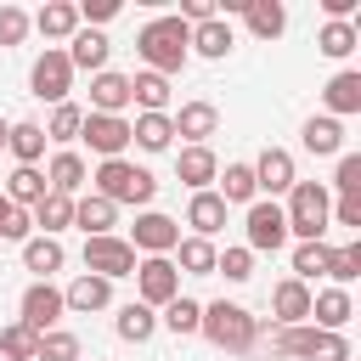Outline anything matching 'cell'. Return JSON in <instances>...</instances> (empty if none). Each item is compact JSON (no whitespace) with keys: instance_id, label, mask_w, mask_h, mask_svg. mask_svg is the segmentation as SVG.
Returning a JSON list of instances; mask_svg holds the SVG:
<instances>
[{"instance_id":"cell-50","label":"cell","mask_w":361,"mask_h":361,"mask_svg":"<svg viewBox=\"0 0 361 361\" xmlns=\"http://www.w3.org/2000/svg\"><path fill=\"white\" fill-rule=\"evenodd\" d=\"M0 152H6V118H0Z\"/></svg>"},{"instance_id":"cell-20","label":"cell","mask_w":361,"mask_h":361,"mask_svg":"<svg viewBox=\"0 0 361 361\" xmlns=\"http://www.w3.org/2000/svg\"><path fill=\"white\" fill-rule=\"evenodd\" d=\"M62 265H68V248H62L56 237H45V231H39V237H28V243H23V271H34V282H51Z\"/></svg>"},{"instance_id":"cell-49","label":"cell","mask_w":361,"mask_h":361,"mask_svg":"<svg viewBox=\"0 0 361 361\" xmlns=\"http://www.w3.org/2000/svg\"><path fill=\"white\" fill-rule=\"evenodd\" d=\"M333 226H344V231L361 237V197H338L333 203Z\"/></svg>"},{"instance_id":"cell-42","label":"cell","mask_w":361,"mask_h":361,"mask_svg":"<svg viewBox=\"0 0 361 361\" xmlns=\"http://www.w3.org/2000/svg\"><path fill=\"white\" fill-rule=\"evenodd\" d=\"M79 124H85V107H73V102H62V107H51V124H45V141H79Z\"/></svg>"},{"instance_id":"cell-17","label":"cell","mask_w":361,"mask_h":361,"mask_svg":"<svg viewBox=\"0 0 361 361\" xmlns=\"http://www.w3.org/2000/svg\"><path fill=\"white\" fill-rule=\"evenodd\" d=\"M322 102H327V118H350V113H361V73L355 68H338L327 85H322Z\"/></svg>"},{"instance_id":"cell-21","label":"cell","mask_w":361,"mask_h":361,"mask_svg":"<svg viewBox=\"0 0 361 361\" xmlns=\"http://www.w3.org/2000/svg\"><path fill=\"white\" fill-rule=\"evenodd\" d=\"M107 34L102 28H79L73 39H68V62H73V73H102L107 68Z\"/></svg>"},{"instance_id":"cell-48","label":"cell","mask_w":361,"mask_h":361,"mask_svg":"<svg viewBox=\"0 0 361 361\" xmlns=\"http://www.w3.org/2000/svg\"><path fill=\"white\" fill-rule=\"evenodd\" d=\"M113 17H118V0H85V6H79V23H85V28H102V23H113Z\"/></svg>"},{"instance_id":"cell-35","label":"cell","mask_w":361,"mask_h":361,"mask_svg":"<svg viewBox=\"0 0 361 361\" xmlns=\"http://www.w3.org/2000/svg\"><path fill=\"white\" fill-rule=\"evenodd\" d=\"M197 322H203V305H197V299H186V293H175V299L158 310V327H169L175 338H192V333H197Z\"/></svg>"},{"instance_id":"cell-15","label":"cell","mask_w":361,"mask_h":361,"mask_svg":"<svg viewBox=\"0 0 361 361\" xmlns=\"http://www.w3.org/2000/svg\"><path fill=\"white\" fill-rule=\"evenodd\" d=\"M214 175H220L214 147H180V152H175V180H180V186H192V192H214Z\"/></svg>"},{"instance_id":"cell-52","label":"cell","mask_w":361,"mask_h":361,"mask_svg":"<svg viewBox=\"0 0 361 361\" xmlns=\"http://www.w3.org/2000/svg\"><path fill=\"white\" fill-rule=\"evenodd\" d=\"M79 361H85V355H79ZM90 361H96V355H90Z\"/></svg>"},{"instance_id":"cell-40","label":"cell","mask_w":361,"mask_h":361,"mask_svg":"<svg viewBox=\"0 0 361 361\" xmlns=\"http://www.w3.org/2000/svg\"><path fill=\"white\" fill-rule=\"evenodd\" d=\"M34 361H79V333H68V327H51V333H39V344H34Z\"/></svg>"},{"instance_id":"cell-22","label":"cell","mask_w":361,"mask_h":361,"mask_svg":"<svg viewBox=\"0 0 361 361\" xmlns=\"http://www.w3.org/2000/svg\"><path fill=\"white\" fill-rule=\"evenodd\" d=\"M73 226H79L85 237H113V226H118V209H113L107 197L85 192V197H73Z\"/></svg>"},{"instance_id":"cell-36","label":"cell","mask_w":361,"mask_h":361,"mask_svg":"<svg viewBox=\"0 0 361 361\" xmlns=\"http://www.w3.org/2000/svg\"><path fill=\"white\" fill-rule=\"evenodd\" d=\"M28 214H34V226H45V237H56V231H68V226H73V197L45 192V197H39Z\"/></svg>"},{"instance_id":"cell-1","label":"cell","mask_w":361,"mask_h":361,"mask_svg":"<svg viewBox=\"0 0 361 361\" xmlns=\"http://www.w3.org/2000/svg\"><path fill=\"white\" fill-rule=\"evenodd\" d=\"M135 51H141V62H147V73H180L186 62H192V28L180 23V17H152L141 34H135Z\"/></svg>"},{"instance_id":"cell-6","label":"cell","mask_w":361,"mask_h":361,"mask_svg":"<svg viewBox=\"0 0 361 361\" xmlns=\"http://www.w3.org/2000/svg\"><path fill=\"white\" fill-rule=\"evenodd\" d=\"M175 293H180V271H175L169 254H147V259H135V299H141L147 310H164Z\"/></svg>"},{"instance_id":"cell-39","label":"cell","mask_w":361,"mask_h":361,"mask_svg":"<svg viewBox=\"0 0 361 361\" xmlns=\"http://www.w3.org/2000/svg\"><path fill=\"white\" fill-rule=\"evenodd\" d=\"M355 276H361V237L327 254V282H333V288H350Z\"/></svg>"},{"instance_id":"cell-3","label":"cell","mask_w":361,"mask_h":361,"mask_svg":"<svg viewBox=\"0 0 361 361\" xmlns=\"http://www.w3.org/2000/svg\"><path fill=\"white\" fill-rule=\"evenodd\" d=\"M197 333H203L214 350H226V355H248V350L259 344V316H248V310L231 305V299H214V305H203Z\"/></svg>"},{"instance_id":"cell-13","label":"cell","mask_w":361,"mask_h":361,"mask_svg":"<svg viewBox=\"0 0 361 361\" xmlns=\"http://www.w3.org/2000/svg\"><path fill=\"white\" fill-rule=\"evenodd\" d=\"M169 124L186 147H209V135L220 130V107L214 102H180V113H169Z\"/></svg>"},{"instance_id":"cell-46","label":"cell","mask_w":361,"mask_h":361,"mask_svg":"<svg viewBox=\"0 0 361 361\" xmlns=\"http://www.w3.org/2000/svg\"><path fill=\"white\" fill-rule=\"evenodd\" d=\"M28 237H34V214L17 209V203H6V214H0V243H28Z\"/></svg>"},{"instance_id":"cell-28","label":"cell","mask_w":361,"mask_h":361,"mask_svg":"<svg viewBox=\"0 0 361 361\" xmlns=\"http://www.w3.org/2000/svg\"><path fill=\"white\" fill-rule=\"evenodd\" d=\"M186 226H192V237H209V243H214V231H226V203H220V192H192Z\"/></svg>"},{"instance_id":"cell-27","label":"cell","mask_w":361,"mask_h":361,"mask_svg":"<svg viewBox=\"0 0 361 361\" xmlns=\"http://www.w3.org/2000/svg\"><path fill=\"white\" fill-rule=\"evenodd\" d=\"M85 180H90V169H85V158H79V152H68V147H62V152H51V164H45V186H51V192L73 197Z\"/></svg>"},{"instance_id":"cell-43","label":"cell","mask_w":361,"mask_h":361,"mask_svg":"<svg viewBox=\"0 0 361 361\" xmlns=\"http://www.w3.org/2000/svg\"><path fill=\"white\" fill-rule=\"evenodd\" d=\"M34 333L23 327V322H11V327H0V361H34Z\"/></svg>"},{"instance_id":"cell-38","label":"cell","mask_w":361,"mask_h":361,"mask_svg":"<svg viewBox=\"0 0 361 361\" xmlns=\"http://www.w3.org/2000/svg\"><path fill=\"white\" fill-rule=\"evenodd\" d=\"M214 180H220V203H226V209H231V203H254V197H259V192H254V169H248V164H226Z\"/></svg>"},{"instance_id":"cell-5","label":"cell","mask_w":361,"mask_h":361,"mask_svg":"<svg viewBox=\"0 0 361 361\" xmlns=\"http://www.w3.org/2000/svg\"><path fill=\"white\" fill-rule=\"evenodd\" d=\"M28 90H34L39 102H51V107L68 102V90H73V62H68L62 45H45V51L34 56V68H28Z\"/></svg>"},{"instance_id":"cell-14","label":"cell","mask_w":361,"mask_h":361,"mask_svg":"<svg viewBox=\"0 0 361 361\" xmlns=\"http://www.w3.org/2000/svg\"><path fill=\"white\" fill-rule=\"evenodd\" d=\"M299 322H310V288L299 276H282L271 288V327H299Z\"/></svg>"},{"instance_id":"cell-9","label":"cell","mask_w":361,"mask_h":361,"mask_svg":"<svg viewBox=\"0 0 361 361\" xmlns=\"http://www.w3.org/2000/svg\"><path fill=\"white\" fill-rule=\"evenodd\" d=\"M17 310H23L17 322L39 338V333H51V327L62 322V310H68V305H62V288H51V282H28V288H23V299H17Z\"/></svg>"},{"instance_id":"cell-23","label":"cell","mask_w":361,"mask_h":361,"mask_svg":"<svg viewBox=\"0 0 361 361\" xmlns=\"http://www.w3.org/2000/svg\"><path fill=\"white\" fill-rule=\"evenodd\" d=\"M28 23H34V28L45 34V39H73V34L85 28V23H79V6H73V0H51V6H39V11L28 17Z\"/></svg>"},{"instance_id":"cell-8","label":"cell","mask_w":361,"mask_h":361,"mask_svg":"<svg viewBox=\"0 0 361 361\" xmlns=\"http://www.w3.org/2000/svg\"><path fill=\"white\" fill-rule=\"evenodd\" d=\"M85 271L90 276H107V282H118V276H135V248L113 231V237H85Z\"/></svg>"},{"instance_id":"cell-29","label":"cell","mask_w":361,"mask_h":361,"mask_svg":"<svg viewBox=\"0 0 361 361\" xmlns=\"http://www.w3.org/2000/svg\"><path fill=\"white\" fill-rule=\"evenodd\" d=\"M45 192H51V186H45V169H39V164H17V169L6 175V203H17V209H34Z\"/></svg>"},{"instance_id":"cell-44","label":"cell","mask_w":361,"mask_h":361,"mask_svg":"<svg viewBox=\"0 0 361 361\" xmlns=\"http://www.w3.org/2000/svg\"><path fill=\"white\" fill-rule=\"evenodd\" d=\"M333 192H338V197H361V152H338Z\"/></svg>"},{"instance_id":"cell-37","label":"cell","mask_w":361,"mask_h":361,"mask_svg":"<svg viewBox=\"0 0 361 361\" xmlns=\"http://www.w3.org/2000/svg\"><path fill=\"white\" fill-rule=\"evenodd\" d=\"M355 45H361V28L355 23H322V34H316V51L333 56V62H344Z\"/></svg>"},{"instance_id":"cell-31","label":"cell","mask_w":361,"mask_h":361,"mask_svg":"<svg viewBox=\"0 0 361 361\" xmlns=\"http://www.w3.org/2000/svg\"><path fill=\"white\" fill-rule=\"evenodd\" d=\"M6 147H11L17 164H39V158H45V124H34V118L6 124Z\"/></svg>"},{"instance_id":"cell-51","label":"cell","mask_w":361,"mask_h":361,"mask_svg":"<svg viewBox=\"0 0 361 361\" xmlns=\"http://www.w3.org/2000/svg\"><path fill=\"white\" fill-rule=\"evenodd\" d=\"M0 214H6V192H0Z\"/></svg>"},{"instance_id":"cell-12","label":"cell","mask_w":361,"mask_h":361,"mask_svg":"<svg viewBox=\"0 0 361 361\" xmlns=\"http://www.w3.org/2000/svg\"><path fill=\"white\" fill-rule=\"evenodd\" d=\"M248 169H254V192H259V197H271V203H276L282 192H293V180H299V175H293V152H288V147H265Z\"/></svg>"},{"instance_id":"cell-16","label":"cell","mask_w":361,"mask_h":361,"mask_svg":"<svg viewBox=\"0 0 361 361\" xmlns=\"http://www.w3.org/2000/svg\"><path fill=\"white\" fill-rule=\"evenodd\" d=\"M350 316H355L350 288H322V293H310V327H322V333H344Z\"/></svg>"},{"instance_id":"cell-7","label":"cell","mask_w":361,"mask_h":361,"mask_svg":"<svg viewBox=\"0 0 361 361\" xmlns=\"http://www.w3.org/2000/svg\"><path fill=\"white\" fill-rule=\"evenodd\" d=\"M243 231H248V254H276L282 243H288V220H282V203H271V197H254L248 203V214H243Z\"/></svg>"},{"instance_id":"cell-47","label":"cell","mask_w":361,"mask_h":361,"mask_svg":"<svg viewBox=\"0 0 361 361\" xmlns=\"http://www.w3.org/2000/svg\"><path fill=\"white\" fill-rule=\"evenodd\" d=\"M28 28H34V23H28L23 6H0V45H23Z\"/></svg>"},{"instance_id":"cell-2","label":"cell","mask_w":361,"mask_h":361,"mask_svg":"<svg viewBox=\"0 0 361 361\" xmlns=\"http://www.w3.org/2000/svg\"><path fill=\"white\" fill-rule=\"evenodd\" d=\"M90 192H96V197H107L113 209H118V203L147 209V203L158 197V180H152V169H141L135 158H107V164H96Z\"/></svg>"},{"instance_id":"cell-33","label":"cell","mask_w":361,"mask_h":361,"mask_svg":"<svg viewBox=\"0 0 361 361\" xmlns=\"http://www.w3.org/2000/svg\"><path fill=\"white\" fill-rule=\"evenodd\" d=\"M130 102L141 107V113H169V79L164 73H130Z\"/></svg>"},{"instance_id":"cell-45","label":"cell","mask_w":361,"mask_h":361,"mask_svg":"<svg viewBox=\"0 0 361 361\" xmlns=\"http://www.w3.org/2000/svg\"><path fill=\"white\" fill-rule=\"evenodd\" d=\"M214 276H226V282H248V276H254V254H248V248H226V254L214 259Z\"/></svg>"},{"instance_id":"cell-30","label":"cell","mask_w":361,"mask_h":361,"mask_svg":"<svg viewBox=\"0 0 361 361\" xmlns=\"http://www.w3.org/2000/svg\"><path fill=\"white\" fill-rule=\"evenodd\" d=\"M113 333H118L124 344H147V338L158 333V310H147L141 299H130V305H118V316H113Z\"/></svg>"},{"instance_id":"cell-11","label":"cell","mask_w":361,"mask_h":361,"mask_svg":"<svg viewBox=\"0 0 361 361\" xmlns=\"http://www.w3.org/2000/svg\"><path fill=\"white\" fill-rule=\"evenodd\" d=\"M124 243H130L135 254H175V243H180V220H169V214H158V209H141Z\"/></svg>"},{"instance_id":"cell-26","label":"cell","mask_w":361,"mask_h":361,"mask_svg":"<svg viewBox=\"0 0 361 361\" xmlns=\"http://www.w3.org/2000/svg\"><path fill=\"white\" fill-rule=\"evenodd\" d=\"M299 141H305V152H316V158H338V152H344V124L327 118V113H316V118H305Z\"/></svg>"},{"instance_id":"cell-34","label":"cell","mask_w":361,"mask_h":361,"mask_svg":"<svg viewBox=\"0 0 361 361\" xmlns=\"http://www.w3.org/2000/svg\"><path fill=\"white\" fill-rule=\"evenodd\" d=\"M175 254H180V265H175V271H186V276H214L220 248H214L209 237H180V243H175Z\"/></svg>"},{"instance_id":"cell-4","label":"cell","mask_w":361,"mask_h":361,"mask_svg":"<svg viewBox=\"0 0 361 361\" xmlns=\"http://www.w3.org/2000/svg\"><path fill=\"white\" fill-rule=\"evenodd\" d=\"M282 220L299 243H322V231L333 226V192L322 180H293V192L282 203Z\"/></svg>"},{"instance_id":"cell-24","label":"cell","mask_w":361,"mask_h":361,"mask_svg":"<svg viewBox=\"0 0 361 361\" xmlns=\"http://www.w3.org/2000/svg\"><path fill=\"white\" fill-rule=\"evenodd\" d=\"M243 23H248V34L254 39H276L282 28H288V6L282 0H243V11H237Z\"/></svg>"},{"instance_id":"cell-10","label":"cell","mask_w":361,"mask_h":361,"mask_svg":"<svg viewBox=\"0 0 361 361\" xmlns=\"http://www.w3.org/2000/svg\"><path fill=\"white\" fill-rule=\"evenodd\" d=\"M79 141H90V152H96L102 164H107V158H124V147H130V118H118V113H85Z\"/></svg>"},{"instance_id":"cell-19","label":"cell","mask_w":361,"mask_h":361,"mask_svg":"<svg viewBox=\"0 0 361 361\" xmlns=\"http://www.w3.org/2000/svg\"><path fill=\"white\" fill-rule=\"evenodd\" d=\"M124 107H130V73H113V68L90 73V113H118L124 118Z\"/></svg>"},{"instance_id":"cell-25","label":"cell","mask_w":361,"mask_h":361,"mask_svg":"<svg viewBox=\"0 0 361 361\" xmlns=\"http://www.w3.org/2000/svg\"><path fill=\"white\" fill-rule=\"evenodd\" d=\"M130 141H135L141 152H169V147H175L169 113H135V118H130Z\"/></svg>"},{"instance_id":"cell-32","label":"cell","mask_w":361,"mask_h":361,"mask_svg":"<svg viewBox=\"0 0 361 361\" xmlns=\"http://www.w3.org/2000/svg\"><path fill=\"white\" fill-rule=\"evenodd\" d=\"M231 45H237V39H231V23H226V17H214V23H197V28H192V51H197V56H209V62H226V56H231Z\"/></svg>"},{"instance_id":"cell-18","label":"cell","mask_w":361,"mask_h":361,"mask_svg":"<svg viewBox=\"0 0 361 361\" xmlns=\"http://www.w3.org/2000/svg\"><path fill=\"white\" fill-rule=\"evenodd\" d=\"M62 305H68V310H79V316H90V310H107V305H113V282H107V276H90V271H79V276L62 288Z\"/></svg>"},{"instance_id":"cell-41","label":"cell","mask_w":361,"mask_h":361,"mask_svg":"<svg viewBox=\"0 0 361 361\" xmlns=\"http://www.w3.org/2000/svg\"><path fill=\"white\" fill-rule=\"evenodd\" d=\"M327 254H333L327 243H299V248H293V276L310 288L316 276H327Z\"/></svg>"}]
</instances>
